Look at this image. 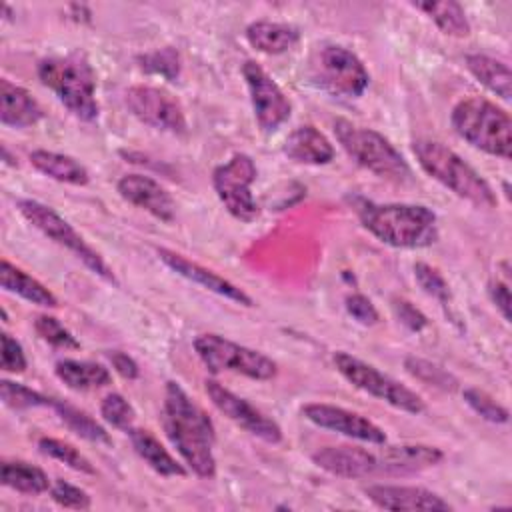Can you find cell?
I'll return each mask as SVG.
<instances>
[{"label":"cell","instance_id":"6da1fadb","mask_svg":"<svg viewBox=\"0 0 512 512\" xmlns=\"http://www.w3.org/2000/svg\"><path fill=\"white\" fill-rule=\"evenodd\" d=\"M442 452L428 444H386L370 450L362 446H324L312 454V462L340 478H396L418 474L436 466Z\"/></svg>","mask_w":512,"mask_h":512},{"label":"cell","instance_id":"7a4b0ae2","mask_svg":"<svg viewBox=\"0 0 512 512\" xmlns=\"http://www.w3.org/2000/svg\"><path fill=\"white\" fill-rule=\"evenodd\" d=\"M162 426L184 464L196 476L212 478L216 474V458L212 450L216 442L214 424L174 380L166 382Z\"/></svg>","mask_w":512,"mask_h":512},{"label":"cell","instance_id":"3957f363","mask_svg":"<svg viewBox=\"0 0 512 512\" xmlns=\"http://www.w3.org/2000/svg\"><path fill=\"white\" fill-rule=\"evenodd\" d=\"M362 226L394 248H426L438 238L436 214L422 204H376L354 200Z\"/></svg>","mask_w":512,"mask_h":512},{"label":"cell","instance_id":"277c9868","mask_svg":"<svg viewBox=\"0 0 512 512\" xmlns=\"http://www.w3.org/2000/svg\"><path fill=\"white\" fill-rule=\"evenodd\" d=\"M38 78L76 118L84 122L98 118L96 76L82 52L42 58L38 62Z\"/></svg>","mask_w":512,"mask_h":512},{"label":"cell","instance_id":"5b68a950","mask_svg":"<svg viewBox=\"0 0 512 512\" xmlns=\"http://www.w3.org/2000/svg\"><path fill=\"white\" fill-rule=\"evenodd\" d=\"M412 152L422 170L442 186L450 188L456 196L480 208H492L496 204V196L490 184L442 142L418 138L412 142Z\"/></svg>","mask_w":512,"mask_h":512},{"label":"cell","instance_id":"8992f818","mask_svg":"<svg viewBox=\"0 0 512 512\" xmlns=\"http://www.w3.org/2000/svg\"><path fill=\"white\" fill-rule=\"evenodd\" d=\"M452 126L474 148L508 160L512 156V120L494 102L470 96L452 108Z\"/></svg>","mask_w":512,"mask_h":512},{"label":"cell","instance_id":"52a82bcc","mask_svg":"<svg viewBox=\"0 0 512 512\" xmlns=\"http://www.w3.org/2000/svg\"><path fill=\"white\" fill-rule=\"evenodd\" d=\"M334 134L346 154L362 168L392 182H404L410 178L408 162L380 132L338 118L334 122Z\"/></svg>","mask_w":512,"mask_h":512},{"label":"cell","instance_id":"ba28073f","mask_svg":"<svg viewBox=\"0 0 512 512\" xmlns=\"http://www.w3.org/2000/svg\"><path fill=\"white\" fill-rule=\"evenodd\" d=\"M194 350L212 374L236 372L252 380H270L278 372L276 362L266 354L218 334H200L194 340Z\"/></svg>","mask_w":512,"mask_h":512},{"label":"cell","instance_id":"9c48e42d","mask_svg":"<svg viewBox=\"0 0 512 512\" xmlns=\"http://www.w3.org/2000/svg\"><path fill=\"white\" fill-rule=\"evenodd\" d=\"M18 210L44 236H48L56 244L64 246L78 260H82L86 268H90L94 274H98L106 282L116 284L114 272L108 268V264L102 260V256L54 208H50V206H46V204H42L38 200L24 198V200H18Z\"/></svg>","mask_w":512,"mask_h":512},{"label":"cell","instance_id":"30bf717a","mask_svg":"<svg viewBox=\"0 0 512 512\" xmlns=\"http://www.w3.org/2000/svg\"><path fill=\"white\" fill-rule=\"evenodd\" d=\"M334 366L338 372L358 390H364L370 396H376L390 406L408 412V414H420L424 412V400L410 390L408 386L400 384L392 376L380 372L372 364L348 354V352H336L334 354Z\"/></svg>","mask_w":512,"mask_h":512},{"label":"cell","instance_id":"8fae6325","mask_svg":"<svg viewBox=\"0 0 512 512\" xmlns=\"http://www.w3.org/2000/svg\"><path fill=\"white\" fill-rule=\"evenodd\" d=\"M310 76L314 84L334 96H360L368 82V70L360 58L344 46L328 44L322 46L310 64Z\"/></svg>","mask_w":512,"mask_h":512},{"label":"cell","instance_id":"7c38bea8","mask_svg":"<svg viewBox=\"0 0 512 512\" xmlns=\"http://www.w3.org/2000/svg\"><path fill=\"white\" fill-rule=\"evenodd\" d=\"M256 164L248 154H234L228 162L212 172V186L224 208L242 222H252L258 216V204L250 192L256 180Z\"/></svg>","mask_w":512,"mask_h":512},{"label":"cell","instance_id":"4fadbf2b","mask_svg":"<svg viewBox=\"0 0 512 512\" xmlns=\"http://www.w3.org/2000/svg\"><path fill=\"white\" fill-rule=\"evenodd\" d=\"M124 102L140 122L156 130L178 134V136L186 134L188 130L186 116L180 102L164 88L148 86V84L130 86L124 94Z\"/></svg>","mask_w":512,"mask_h":512},{"label":"cell","instance_id":"5bb4252c","mask_svg":"<svg viewBox=\"0 0 512 512\" xmlns=\"http://www.w3.org/2000/svg\"><path fill=\"white\" fill-rule=\"evenodd\" d=\"M254 118L264 132H276L292 112V104L274 78L254 60H246L242 66Z\"/></svg>","mask_w":512,"mask_h":512},{"label":"cell","instance_id":"9a60e30c","mask_svg":"<svg viewBox=\"0 0 512 512\" xmlns=\"http://www.w3.org/2000/svg\"><path fill=\"white\" fill-rule=\"evenodd\" d=\"M204 388H206V394L210 396L212 404L234 424H238L240 428H244L246 432H250L252 436H256L264 442L278 444L282 440L280 426L272 418H268L264 412L254 408L248 400L240 398L238 394L224 388L216 380H206Z\"/></svg>","mask_w":512,"mask_h":512},{"label":"cell","instance_id":"2e32d148","mask_svg":"<svg viewBox=\"0 0 512 512\" xmlns=\"http://www.w3.org/2000/svg\"><path fill=\"white\" fill-rule=\"evenodd\" d=\"M302 416L320 428L344 434L360 442H368V444L386 442V434L380 426H376L372 420L364 418L362 414L350 412L340 406L312 402L302 406Z\"/></svg>","mask_w":512,"mask_h":512},{"label":"cell","instance_id":"e0dca14e","mask_svg":"<svg viewBox=\"0 0 512 512\" xmlns=\"http://www.w3.org/2000/svg\"><path fill=\"white\" fill-rule=\"evenodd\" d=\"M366 496L378 508L384 510H432L444 512L452 506L436 492L422 486H398V484H374L368 486Z\"/></svg>","mask_w":512,"mask_h":512},{"label":"cell","instance_id":"ac0fdd59","mask_svg":"<svg viewBox=\"0 0 512 512\" xmlns=\"http://www.w3.org/2000/svg\"><path fill=\"white\" fill-rule=\"evenodd\" d=\"M116 188L126 202L146 210L148 214L156 216L158 220L170 222L176 214V204H174L172 196L168 194V190L164 186H160V182H156L150 176L126 174L118 180Z\"/></svg>","mask_w":512,"mask_h":512},{"label":"cell","instance_id":"d6986e66","mask_svg":"<svg viewBox=\"0 0 512 512\" xmlns=\"http://www.w3.org/2000/svg\"><path fill=\"white\" fill-rule=\"evenodd\" d=\"M156 252H158V258H160L170 270H174L176 274L188 278L190 282L200 284L202 288H206V290H210V292H214V294H218V296H222V298H228V300H232V302H238V304H242V306H252V304H254L252 298H250L244 290H240L236 284H232L230 280L222 278V276L216 274L214 270H208V268L200 266L198 262H192V260L184 258L182 254L172 252V250H166V248H158Z\"/></svg>","mask_w":512,"mask_h":512},{"label":"cell","instance_id":"ffe728a7","mask_svg":"<svg viewBox=\"0 0 512 512\" xmlns=\"http://www.w3.org/2000/svg\"><path fill=\"white\" fill-rule=\"evenodd\" d=\"M44 116L38 100L22 86L0 80V122L12 128H28Z\"/></svg>","mask_w":512,"mask_h":512},{"label":"cell","instance_id":"44dd1931","mask_svg":"<svg viewBox=\"0 0 512 512\" xmlns=\"http://www.w3.org/2000/svg\"><path fill=\"white\" fill-rule=\"evenodd\" d=\"M284 154L298 164H328L334 158V146L314 126H298L284 142Z\"/></svg>","mask_w":512,"mask_h":512},{"label":"cell","instance_id":"7402d4cb","mask_svg":"<svg viewBox=\"0 0 512 512\" xmlns=\"http://www.w3.org/2000/svg\"><path fill=\"white\" fill-rule=\"evenodd\" d=\"M134 452L160 476H186V468L160 444V440L144 428H130Z\"/></svg>","mask_w":512,"mask_h":512},{"label":"cell","instance_id":"603a6c76","mask_svg":"<svg viewBox=\"0 0 512 512\" xmlns=\"http://www.w3.org/2000/svg\"><path fill=\"white\" fill-rule=\"evenodd\" d=\"M246 40L250 42V46L264 54H282L300 40V32L298 28L284 22L256 20L248 24Z\"/></svg>","mask_w":512,"mask_h":512},{"label":"cell","instance_id":"cb8c5ba5","mask_svg":"<svg viewBox=\"0 0 512 512\" xmlns=\"http://www.w3.org/2000/svg\"><path fill=\"white\" fill-rule=\"evenodd\" d=\"M30 162L38 172L46 174L52 180L64 182V184L84 186L90 180L86 166L68 154L50 152V150H34V152H30Z\"/></svg>","mask_w":512,"mask_h":512},{"label":"cell","instance_id":"d4e9b609","mask_svg":"<svg viewBox=\"0 0 512 512\" xmlns=\"http://www.w3.org/2000/svg\"><path fill=\"white\" fill-rule=\"evenodd\" d=\"M0 284H2L4 290L18 294V296H22L24 300H28L32 304L46 306V308H56L58 306V298L42 282H38L36 278H32L30 274L20 270L18 266L10 264L8 260H2Z\"/></svg>","mask_w":512,"mask_h":512},{"label":"cell","instance_id":"484cf974","mask_svg":"<svg viewBox=\"0 0 512 512\" xmlns=\"http://www.w3.org/2000/svg\"><path fill=\"white\" fill-rule=\"evenodd\" d=\"M466 66L482 86H486L490 92H494L502 100H510L512 74H510L508 64H504L502 60H496L488 54H468Z\"/></svg>","mask_w":512,"mask_h":512},{"label":"cell","instance_id":"4316f807","mask_svg":"<svg viewBox=\"0 0 512 512\" xmlns=\"http://www.w3.org/2000/svg\"><path fill=\"white\" fill-rule=\"evenodd\" d=\"M56 376L72 390H92L110 384V372L106 366L96 362L60 360L54 366Z\"/></svg>","mask_w":512,"mask_h":512},{"label":"cell","instance_id":"83f0119b","mask_svg":"<svg viewBox=\"0 0 512 512\" xmlns=\"http://www.w3.org/2000/svg\"><path fill=\"white\" fill-rule=\"evenodd\" d=\"M0 480L4 486L18 490L22 494H42L50 490V480L46 472L24 460H4L0 470Z\"/></svg>","mask_w":512,"mask_h":512},{"label":"cell","instance_id":"f1b7e54d","mask_svg":"<svg viewBox=\"0 0 512 512\" xmlns=\"http://www.w3.org/2000/svg\"><path fill=\"white\" fill-rule=\"evenodd\" d=\"M418 10L426 12L436 26L454 38H464L470 34V22L466 18L464 8L454 2V0H444V2H418L414 4Z\"/></svg>","mask_w":512,"mask_h":512},{"label":"cell","instance_id":"f546056e","mask_svg":"<svg viewBox=\"0 0 512 512\" xmlns=\"http://www.w3.org/2000/svg\"><path fill=\"white\" fill-rule=\"evenodd\" d=\"M50 406L56 410L60 420L74 434H78L80 438H84L88 442H96V444H110L112 442L108 432L92 416H88L84 410H80V408H76V406H72L64 400H52Z\"/></svg>","mask_w":512,"mask_h":512},{"label":"cell","instance_id":"4dcf8cb0","mask_svg":"<svg viewBox=\"0 0 512 512\" xmlns=\"http://www.w3.org/2000/svg\"><path fill=\"white\" fill-rule=\"evenodd\" d=\"M38 448H40L42 454L70 466L72 470H78V472H84V474H94L96 472L94 466L90 464V460L76 446H72L70 442L58 440V438H40Z\"/></svg>","mask_w":512,"mask_h":512},{"label":"cell","instance_id":"1f68e13d","mask_svg":"<svg viewBox=\"0 0 512 512\" xmlns=\"http://www.w3.org/2000/svg\"><path fill=\"white\" fill-rule=\"evenodd\" d=\"M404 368H406L414 378H418L420 382L430 384V386H436V388H440V390L452 392V390L458 388V380H456L448 370L440 368L438 364H432L430 360L416 358V356H406Z\"/></svg>","mask_w":512,"mask_h":512},{"label":"cell","instance_id":"d6a6232c","mask_svg":"<svg viewBox=\"0 0 512 512\" xmlns=\"http://www.w3.org/2000/svg\"><path fill=\"white\" fill-rule=\"evenodd\" d=\"M0 396H2V402L14 410H26V408H38V406L52 404V398L28 388V386H22L18 382L6 380V378L0 380Z\"/></svg>","mask_w":512,"mask_h":512},{"label":"cell","instance_id":"836d02e7","mask_svg":"<svg viewBox=\"0 0 512 512\" xmlns=\"http://www.w3.org/2000/svg\"><path fill=\"white\" fill-rule=\"evenodd\" d=\"M462 396H464V402L478 416H482L484 420L494 422V424H506L508 422V418H510L508 410L500 402H496L488 392H484L480 388H466L462 392Z\"/></svg>","mask_w":512,"mask_h":512},{"label":"cell","instance_id":"e575fe53","mask_svg":"<svg viewBox=\"0 0 512 512\" xmlns=\"http://www.w3.org/2000/svg\"><path fill=\"white\" fill-rule=\"evenodd\" d=\"M34 330L36 334L52 344L54 348H64V350H76L80 348V342L72 336V332L68 328L62 326V322L54 316H48V314H40L36 320H34Z\"/></svg>","mask_w":512,"mask_h":512},{"label":"cell","instance_id":"d590c367","mask_svg":"<svg viewBox=\"0 0 512 512\" xmlns=\"http://www.w3.org/2000/svg\"><path fill=\"white\" fill-rule=\"evenodd\" d=\"M100 414L102 418L112 424L118 430L128 432L130 428H134V420H136V412L132 408V404L118 392L108 394L102 404H100Z\"/></svg>","mask_w":512,"mask_h":512},{"label":"cell","instance_id":"8d00e7d4","mask_svg":"<svg viewBox=\"0 0 512 512\" xmlns=\"http://www.w3.org/2000/svg\"><path fill=\"white\" fill-rule=\"evenodd\" d=\"M138 60L146 72L158 74L166 80H176L180 74V56L174 48H160L140 56Z\"/></svg>","mask_w":512,"mask_h":512},{"label":"cell","instance_id":"74e56055","mask_svg":"<svg viewBox=\"0 0 512 512\" xmlns=\"http://www.w3.org/2000/svg\"><path fill=\"white\" fill-rule=\"evenodd\" d=\"M414 278H416V282L420 284V288L428 296H432L438 302H442L444 306H448V302H450V286H448V282L444 280V276L436 268H432L426 262H416L414 264Z\"/></svg>","mask_w":512,"mask_h":512},{"label":"cell","instance_id":"f35d334b","mask_svg":"<svg viewBox=\"0 0 512 512\" xmlns=\"http://www.w3.org/2000/svg\"><path fill=\"white\" fill-rule=\"evenodd\" d=\"M50 496L56 504H60L64 508H74V510H88L92 504L86 490H82L66 480H54V484L50 486Z\"/></svg>","mask_w":512,"mask_h":512},{"label":"cell","instance_id":"ab89813d","mask_svg":"<svg viewBox=\"0 0 512 512\" xmlns=\"http://www.w3.org/2000/svg\"><path fill=\"white\" fill-rule=\"evenodd\" d=\"M0 342H2V352H0L2 370L10 372V374L24 372L28 362H26V356H24V350H22L20 342L16 338H12L8 332L0 334Z\"/></svg>","mask_w":512,"mask_h":512},{"label":"cell","instance_id":"60d3db41","mask_svg":"<svg viewBox=\"0 0 512 512\" xmlns=\"http://www.w3.org/2000/svg\"><path fill=\"white\" fill-rule=\"evenodd\" d=\"M346 310H348V314L354 320H358L364 326H372L380 318L376 306L364 294H350V296H346Z\"/></svg>","mask_w":512,"mask_h":512},{"label":"cell","instance_id":"b9f144b4","mask_svg":"<svg viewBox=\"0 0 512 512\" xmlns=\"http://www.w3.org/2000/svg\"><path fill=\"white\" fill-rule=\"evenodd\" d=\"M392 308H394V314L396 318L412 332H420L422 328L428 326V318L414 306L410 304L408 300L404 298H394L392 300Z\"/></svg>","mask_w":512,"mask_h":512},{"label":"cell","instance_id":"7bdbcfd3","mask_svg":"<svg viewBox=\"0 0 512 512\" xmlns=\"http://www.w3.org/2000/svg\"><path fill=\"white\" fill-rule=\"evenodd\" d=\"M488 294H490L494 306L504 316V320H510V290H508V282L492 280L488 284Z\"/></svg>","mask_w":512,"mask_h":512},{"label":"cell","instance_id":"ee69618b","mask_svg":"<svg viewBox=\"0 0 512 512\" xmlns=\"http://www.w3.org/2000/svg\"><path fill=\"white\" fill-rule=\"evenodd\" d=\"M108 360H110L112 368H114L122 378H126V380H134V378H138L140 368H138V364L134 362V358H130L126 352L114 350V352H110V354H108Z\"/></svg>","mask_w":512,"mask_h":512}]
</instances>
